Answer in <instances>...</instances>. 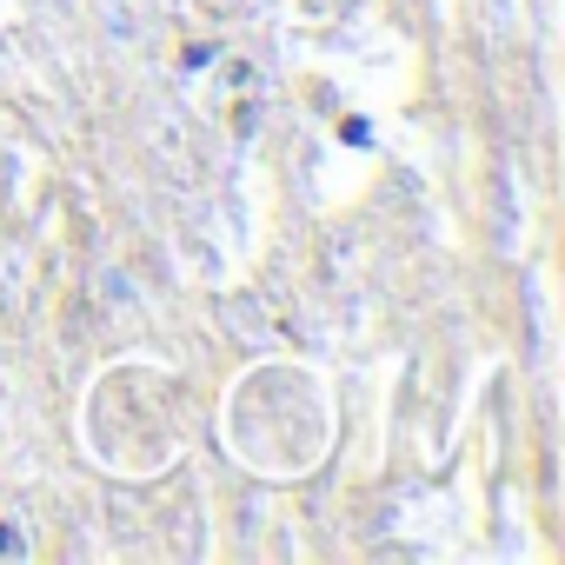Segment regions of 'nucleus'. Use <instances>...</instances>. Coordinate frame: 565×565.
<instances>
[{
  "mask_svg": "<svg viewBox=\"0 0 565 565\" xmlns=\"http://www.w3.org/2000/svg\"><path fill=\"white\" fill-rule=\"evenodd\" d=\"M14 552H21V532H14V525H0V558H14Z\"/></svg>",
  "mask_w": 565,
  "mask_h": 565,
  "instance_id": "1",
  "label": "nucleus"
}]
</instances>
